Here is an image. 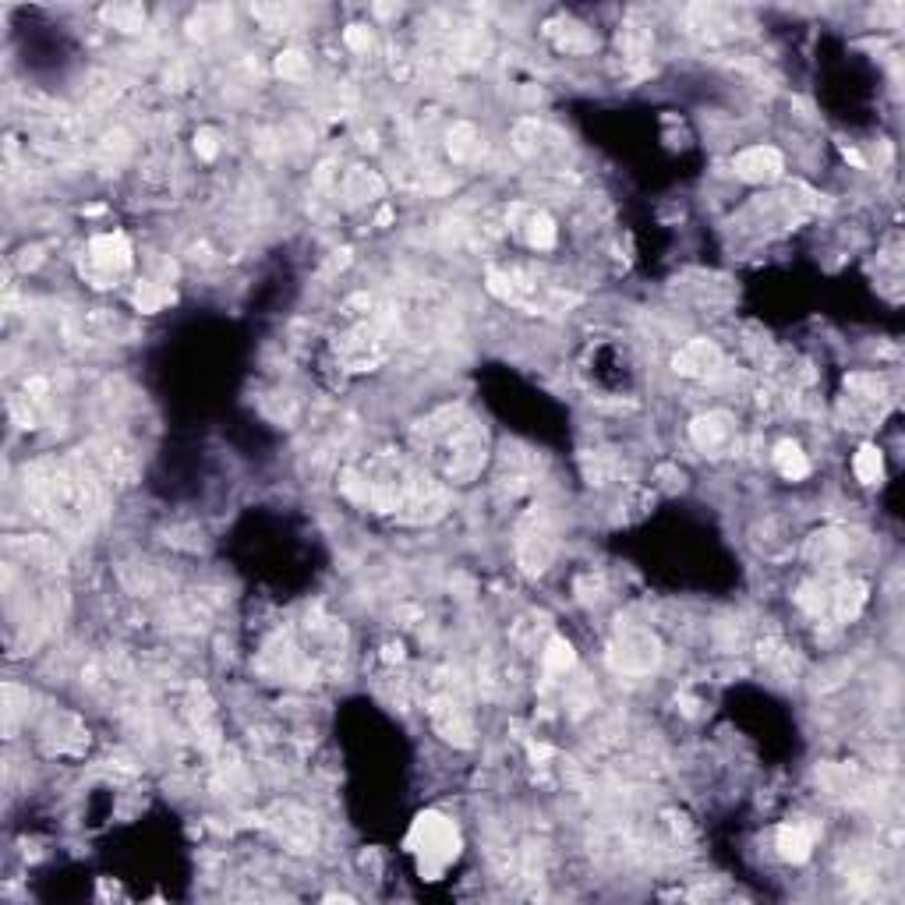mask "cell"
<instances>
[{
  "label": "cell",
  "mask_w": 905,
  "mask_h": 905,
  "mask_svg": "<svg viewBox=\"0 0 905 905\" xmlns=\"http://www.w3.org/2000/svg\"><path fill=\"white\" fill-rule=\"evenodd\" d=\"M340 488L350 502L404 524H432L446 513V492L439 481L396 453H375L365 467H347L340 474Z\"/></svg>",
  "instance_id": "obj_1"
},
{
  "label": "cell",
  "mask_w": 905,
  "mask_h": 905,
  "mask_svg": "<svg viewBox=\"0 0 905 905\" xmlns=\"http://www.w3.org/2000/svg\"><path fill=\"white\" fill-rule=\"evenodd\" d=\"M25 499L36 517L61 534H89L107 513L103 481L85 464H36L25 471Z\"/></svg>",
  "instance_id": "obj_2"
},
{
  "label": "cell",
  "mask_w": 905,
  "mask_h": 905,
  "mask_svg": "<svg viewBox=\"0 0 905 905\" xmlns=\"http://www.w3.org/2000/svg\"><path fill=\"white\" fill-rule=\"evenodd\" d=\"M418 442L428 457H432V464L449 481H457V485L478 478L488 457L485 428L467 411H460V407H442L432 418L421 421Z\"/></svg>",
  "instance_id": "obj_3"
},
{
  "label": "cell",
  "mask_w": 905,
  "mask_h": 905,
  "mask_svg": "<svg viewBox=\"0 0 905 905\" xmlns=\"http://www.w3.org/2000/svg\"><path fill=\"white\" fill-rule=\"evenodd\" d=\"M411 852L418 856L421 874H442L460 852V835L453 821H446L442 814H421L411 831Z\"/></svg>",
  "instance_id": "obj_4"
},
{
  "label": "cell",
  "mask_w": 905,
  "mask_h": 905,
  "mask_svg": "<svg viewBox=\"0 0 905 905\" xmlns=\"http://www.w3.org/2000/svg\"><path fill=\"white\" fill-rule=\"evenodd\" d=\"M556 559V524L545 506H531L517 524V563L527 577H541Z\"/></svg>",
  "instance_id": "obj_5"
},
{
  "label": "cell",
  "mask_w": 905,
  "mask_h": 905,
  "mask_svg": "<svg viewBox=\"0 0 905 905\" xmlns=\"http://www.w3.org/2000/svg\"><path fill=\"white\" fill-rule=\"evenodd\" d=\"M609 662L612 669L626 672V676H647V672H655L658 662H662V644L644 626H626L612 640Z\"/></svg>",
  "instance_id": "obj_6"
},
{
  "label": "cell",
  "mask_w": 905,
  "mask_h": 905,
  "mask_svg": "<svg viewBox=\"0 0 905 905\" xmlns=\"http://www.w3.org/2000/svg\"><path fill=\"white\" fill-rule=\"evenodd\" d=\"M131 269V244L124 234H99L89 241L82 259V276L96 287H110Z\"/></svg>",
  "instance_id": "obj_7"
},
{
  "label": "cell",
  "mask_w": 905,
  "mask_h": 905,
  "mask_svg": "<svg viewBox=\"0 0 905 905\" xmlns=\"http://www.w3.org/2000/svg\"><path fill=\"white\" fill-rule=\"evenodd\" d=\"M428 715H432V725L439 729L442 739H449V743L457 746L474 743V722H471V711H467V697L457 686H442L428 700Z\"/></svg>",
  "instance_id": "obj_8"
},
{
  "label": "cell",
  "mask_w": 905,
  "mask_h": 905,
  "mask_svg": "<svg viewBox=\"0 0 905 905\" xmlns=\"http://www.w3.org/2000/svg\"><path fill=\"white\" fill-rule=\"evenodd\" d=\"M672 368L686 379H718L725 372V358L711 340H690L676 350Z\"/></svg>",
  "instance_id": "obj_9"
},
{
  "label": "cell",
  "mask_w": 905,
  "mask_h": 905,
  "mask_svg": "<svg viewBox=\"0 0 905 905\" xmlns=\"http://www.w3.org/2000/svg\"><path fill=\"white\" fill-rule=\"evenodd\" d=\"M690 439L700 453H711V457H722L725 449L736 442V418L725 411H708L700 414L690 425Z\"/></svg>",
  "instance_id": "obj_10"
},
{
  "label": "cell",
  "mask_w": 905,
  "mask_h": 905,
  "mask_svg": "<svg viewBox=\"0 0 905 905\" xmlns=\"http://www.w3.org/2000/svg\"><path fill=\"white\" fill-rule=\"evenodd\" d=\"M732 170H736L739 181L768 184L782 174V153L771 149V145H753V149H743V153L732 160Z\"/></svg>",
  "instance_id": "obj_11"
},
{
  "label": "cell",
  "mask_w": 905,
  "mask_h": 905,
  "mask_svg": "<svg viewBox=\"0 0 905 905\" xmlns=\"http://www.w3.org/2000/svg\"><path fill=\"white\" fill-rule=\"evenodd\" d=\"M867 605V584L863 580H838L828 584V616L835 623H849L860 616V609Z\"/></svg>",
  "instance_id": "obj_12"
},
{
  "label": "cell",
  "mask_w": 905,
  "mask_h": 905,
  "mask_svg": "<svg viewBox=\"0 0 905 905\" xmlns=\"http://www.w3.org/2000/svg\"><path fill=\"white\" fill-rule=\"evenodd\" d=\"M852 552V538L845 531H824V534H814L807 545V556L814 559L817 566H838L845 556Z\"/></svg>",
  "instance_id": "obj_13"
},
{
  "label": "cell",
  "mask_w": 905,
  "mask_h": 905,
  "mask_svg": "<svg viewBox=\"0 0 905 905\" xmlns=\"http://www.w3.org/2000/svg\"><path fill=\"white\" fill-rule=\"evenodd\" d=\"M775 845L785 863H803L810 860V849H814V831L803 828V824H782Z\"/></svg>",
  "instance_id": "obj_14"
},
{
  "label": "cell",
  "mask_w": 905,
  "mask_h": 905,
  "mask_svg": "<svg viewBox=\"0 0 905 905\" xmlns=\"http://www.w3.org/2000/svg\"><path fill=\"white\" fill-rule=\"evenodd\" d=\"M524 213V209H520ZM520 234H524V241L531 244L534 251H548V248H556V223L548 220L541 209H531V213H524V220L517 223Z\"/></svg>",
  "instance_id": "obj_15"
},
{
  "label": "cell",
  "mask_w": 905,
  "mask_h": 905,
  "mask_svg": "<svg viewBox=\"0 0 905 905\" xmlns=\"http://www.w3.org/2000/svg\"><path fill=\"white\" fill-rule=\"evenodd\" d=\"M449 142H446V149H449V156H453V160L457 163H471V160H478V153H481V135L478 131L471 128V124H453V128H449Z\"/></svg>",
  "instance_id": "obj_16"
},
{
  "label": "cell",
  "mask_w": 905,
  "mask_h": 905,
  "mask_svg": "<svg viewBox=\"0 0 905 905\" xmlns=\"http://www.w3.org/2000/svg\"><path fill=\"white\" fill-rule=\"evenodd\" d=\"M775 467H778V474L789 478V481H799V478H807L810 474L807 453H803V449H799L796 442H789V439L775 446Z\"/></svg>",
  "instance_id": "obj_17"
},
{
  "label": "cell",
  "mask_w": 905,
  "mask_h": 905,
  "mask_svg": "<svg viewBox=\"0 0 905 905\" xmlns=\"http://www.w3.org/2000/svg\"><path fill=\"white\" fill-rule=\"evenodd\" d=\"M577 655H573V644L563 637H552L541 651V665H545V676H566L573 669Z\"/></svg>",
  "instance_id": "obj_18"
},
{
  "label": "cell",
  "mask_w": 905,
  "mask_h": 905,
  "mask_svg": "<svg viewBox=\"0 0 905 905\" xmlns=\"http://www.w3.org/2000/svg\"><path fill=\"white\" fill-rule=\"evenodd\" d=\"M343 195H347L350 202H365V198H379V195H382V181L372 174V170L354 167V170L347 174V181H343Z\"/></svg>",
  "instance_id": "obj_19"
},
{
  "label": "cell",
  "mask_w": 905,
  "mask_h": 905,
  "mask_svg": "<svg viewBox=\"0 0 905 905\" xmlns=\"http://www.w3.org/2000/svg\"><path fill=\"white\" fill-rule=\"evenodd\" d=\"M852 471H856V478H860L863 485H877V481L884 478L881 449H877V446H863L860 453H856V460H852Z\"/></svg>",
  "instance_id": "obj_20"
},
{
  "label": "cell",
  "mask_w": 905,
  "mask_h": 905,
  "mask_svg": "<svg viewBox=\"0 0 905 905\" xmlns=\"http://www.w3.org/2000/svg\"><path fill=\"white\" fill-rule=\"evenodd\" d=\"M556 29H563V32H556V43H559V50H566V54H587V50H594V36L584 29V25L566 22V25H556Z\"/></svg>",
  "instance_id": "obj_21"
},
{
  "label": "cell",
  "mask_w": 905,
  "mask_h": 905,
  "mask_svg": "<svg viewBox=\"0 0 905 905\" xmlns=\"http://www.w3.org/2000/svg\"><path fill=\"white\" fill-rule=\"evenodd\" d=\"M170 301H174V294H170L167 287H160V283H138V290H135L138 312L153 315V312H160L163 305H170Z\"/></svg>",
  "instance_id": "obj_22"
},
{
  "label": "cell",
  "mask_w": 905,
  "mask_h": 905,
  "mask_svg": "<svg viewBox=\"0 0 905 905\" xmlns=\"http://www.w3.org/2000/svg\"><path fill=\"white\" fill-rule=\"evenodd\" d=\"M103 18L121 32H138L145 25V8H138V4H114V8L103 11Z\"/></svg>",
  "instance_id": "obj_23"
},
{
  "label": "cell",
  "mask_w": 905,
  "mask_h": 905,
  "mask_svg": "<svg viewBox=\"0 0 905 905\" xmlns=\"http://www.w3.org/2000/svg\"><path fill=\"white\" fill-rule=\"evenodd\" d=\"M276 75L283 78H305L308 75V57L301 54V50H283L280 57H276Z\"/></svg>",
  "instance_id": "obj_24"
},
{
  "label": "cell",
  "mask_w": 905,
  "mask_h": 905,
  "mask_svg": "<svg viewBox=\"0 0 905 905\" xmlns=\"http://www.w3.org/2000/svg\"><path fill=\"white\" fill-rule=\"evenodd\" d=\"M195 153L202 156V160H216V153H220V135L216 131H198L195 135Z\"/></svg>",
  "instance_id": "obj_25"
},
{
  "label": "cell",
  "mask_w": 905,
  "mask_h": 905,
  "mask_svg": "<svg viewBox=\"0 0 905 905\" xmlns=\"http://www.w3.org/2000/svg\"><path fill=\"white\" fill-rule=\"evenodd\" d=\"M343 39H347V46L361 50V54H368V50H372V32H368L365 25H350V29L343 32Z\"/></svg>",
  "instance_id": "obj_26"
}]
</instances>
